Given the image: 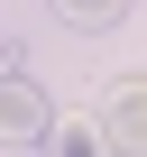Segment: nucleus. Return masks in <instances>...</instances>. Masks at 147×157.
<instances>
[{"label":"nucleus","mask_w":147,"mask_h":157,"mask_svg":"<svg viewBox=\"0 0 147 157\" xmlns=\"http://www.w3.org/2000/svg\"><path fill=\"white\" fill-rule=\"evenodd\" d=\"M46 129H55V102H46V83L37 74H0V148H46Z\"/></svg>","instance_id":"1"},{"label":"nucleus","mask_w":147,"mask_h":157,"mask_svg":"<svg viewBox=\"0 0 147 157\" xmlns=\"http://www.w3.org/2000/svg\"><path fill=\"white\" fill-rule=\"evenodd\" d=\"M110 139H120V157H147V74H129V83L110 93Z\"/></svg>","instance_id":"2"},{"label":"nucleus","mask_w":147,"mask_h":157,"mask_svg":"<svg viewBox=\"0 0 147 157\" xmlns=\"http://www.w3.org/2000/svg\"><path fill=\"white\" fill-rule=\"evenodd\" d=\"M46 157H120V139H110V120L74 111V120H55V129H46Z\"/></svg>","instance_id":"3"},{"label":"nucleus","mask_w":147,"mask_h":157,"mask_svg":"<svg viewBox=\"0 0 147 157\" xmlns=\"http://www.w3.org/2000/svg\"><path fill=\"white\" fill-rule=\"evenodd\" d=\"M55 19H64V28H92V37H101V28H120V19H129V0H55Z\"/></svg>","instance_id":"4"},{"label":"nucleus","mask_w":147,"mask_h":157,"mask_svg":"<svg viewBox=\"0 0 147 157\" xmlns=\"http://www.w3.org/2000/svg\"><path fill=\"white\" fill-rule=\"evenodd\" d=\"M0 74H9V37H0Z\"/></svg>","instance_id":"5"}]
</instances>
